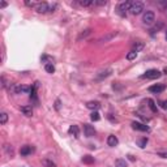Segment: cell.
I'll use <instances>...</instances> for the list:
<instances>
[{
  "label": "cell",
  "instance_id": "277c9868",
  "mask_svg": "<svg viewBox=\"0 0 167 167\" xmlns=\"http://www.w3.org/2000/svg\"><path fill=\"white\" fill-rule=\"evenodd\" d=\"M154 21H156V14H154V12L146 11L144 13V16H142V22H144L145 25H152Z\"/></svg>",
  "mask_w": 167,
  "mask_h": 167
},
{
  "label": "cell",
  "instance_id": "4dcf8cb0",
  "mask_svg": "<svg viewBox=\"0 0 167 167\" xmlns=\"http://www.w3.org/2000/svg\"><path fill=\"white\" fill-rule=\"evenodd\" d=\"M55 109H56L58 111H59V110H60V101H59V99H58V101H56V102H55Z\"/></svg>",
  "mask_w": 167,
  "mask_h": 167
},
{
  "label": "cell",
  "instance_id": "8fae6325",
  "mask_svg": "<svg viewBox=\"0 0 167 167\" xmlns=\"http://www.w3.org/2000/svg\"><path fill=\"white\" fill-rule=\"evenodd\" d=\"M21 112H22L24 115H25V116L30 118L31 115H33V109H31V106H29V105L22 106V107H21Z\"/></svg>",
  "mask_w": 167,
  "mask_h": 167
},
{
  "label": "cell",
  "instance_id": "5b68a950",
  "mask_svg": "<svg viewBox=\"0 0 167 167\" xmlns=\"http://www.w3.org/2000/svg\"><path fill=\"white\" fill-rule=\"evenodd\" d=\"M132 128L136 129V131H141V132H149L150 128L148 125L142 124V123H138V121H133L132 123Z\"/></svg>",
  "mask_w": 167,
  "mask_h": 167
},
{
  "label": "cell",
  "instance_id": "6da1fadb",
  "mask_svg": "<svg viewBox=\"0 0 167 167\" xmlns=\"http://www.w3.org/2000/svg\"><path fill=\"white\" fill-rule=\"evenodd\" d=\"M131 4H132L131 2H123V3H120L116 7V13L120 16V17H125L127 12H128L129 8H131Z\"/></svg>",
  "mask_w": 167,
  "mask_h": 167
},
{
  "label": "cell",
  "instance_id": "7402d4cb",
  "mask_svg": "<svg viewBox=\"0 0 167 167\" xmlns=\"http://www.w3.org/2000/svg\"><path fill=\"white\" fill-rule=\"evenodd\" d=\"M148 103H149L150 110H152L153 112H157V105H156V102H154L153 99H148Z\"/></svg>",
  "mask_w": 167,
  "mask_h": 167
},
{
  "label": "cell",
  "instance_id": "7c38bea8",
  "mask_svg": "<svg viewBox=\"0 0 167 167\" xmlns=\"http://www.w3.org/2000/svg\"><path fill=\"white\" fill-rule=\"evenodd\" d=\"M86 107L89 110H94V111H97L99 107H101V103H99L98 101H90V102H87L86 103Z\"/></svg>",
  "mask_w": 167,
  "mask_h": 167
},
{
  "label": "cell",
  "instance_id": "4316f807",
  "mask_svg": "<svg viewBox=\"0 0 167 167\" xmlns=\"http://www.w3.org/2000/svg\"><path fill=\"white\" fill-rule=\"evenodd\" d=\"M137 58V52L136 51H131V52H128V55H127V59H128V60H133V59H136Z\"/></svg>",
  "mask_w": 167,
  "mask_h": 167
},
{
  "label": "cell",
  "instance_id": "3957f363",
  "mask_svg": "<svg viewBox=\"0 0 167 167\" xmlns=\"http://www.w3.org/2000/svg\"><path fill=\"white\" fill-rule=\"evenodd\" d=\"M161 72L158 69H149V71H146L145 74H142V78H148V80H157V78H159L161 77Z\"/></svg>",
  "mask_w": 167,
  "mask_h": 167
},
{
  "label": "cell",
  "instance_id": "f546056e",
  "mask_svg": "<svg viewBox=\"0 0 167 167\" xmlns=\"http://www.w3.org/2000/svg\"><path fill=\"white\" fill-rule=\"evenodd\" d=\"M159 105H161V107L162 109H167V101H162V102H159Z\"/></svg>",
  "mask_w": 167,
  "mask_h": 167
},
{
  "label": "cell",
  "instance_id": "484cf974",
  "mask_svg": "<svg viewBox=\"0 0 167 167\" xmlns=\"http://www.w3.org/2000/svg\"><path fill=\"white\" fill-rule=\"evenodd\" d=\"M90 33H91V30H90V29H86L85 31H82V33L80 34V37L77 38V41H81L82 38H86V37H87V35H89Z\"/></svg>",
  "mask_w": 167,
  "mask_h": 167
},
{
  "label": "cell",
  "instance_id": "603a6c76",
  "mask_svg": "<svg viewBox=\"0 0 167 167\" xmlns=\"http://www.w3.org/2000/svg\"><path fill=\"white\" fill-rule=\"evenodd\" d=\"M7 121H8V115L5 112H2V114H0V124L4 125Z\"/></svg>",
  "mask_w": 167,
  "mask_h": 167
},
{
  "label": "cell",
  "instance_id": "83f0119b",
  "mask_svg": "<svg viewBox=\"0 0 167 167\" xmlns=\"http://www.w3.org/2000/svg\"><path fill=\"white\" fill-rule=\"evenodd\" d=\"M4 149H5V152H7L8 154H9L11 157H13V154H14V150H13V148H12L11 145H5V146H4Z\"/></svg>",
  "mask_w": 167,
  "mask_h": 167
},
{
  "label": "cell",
  "instance_id": "d4e9b609",
  "mask_svg": "<svg viewBox=\"0 0 167 167\" xmlns=\"http://www.w3.org/2000/svg\"><path fill=\"white\" fill-rule=\"evenodd\" d=\"M90 119H91L93 121H98L99 119H101V116H99V114L97 112V111H93V112L90 114Z\"/></svg>",
  "mask_w": 167,
  "mask_h": 167
},
{
  "label": "cell",
  "instance_id": "ffe728a7",
  "mask_svg": "<svg viewBox=\"0 0 167 167\" xmlns=\"http://www.w3.org/2000/svg\"><path fill=\"white\" fill-rule=\"evenodd\" d=\"M137 144H138V146H140L141 149H144L146 146V144H148V138H146V137L140 138V140H137Z\"/></svg>",
  "mask_w": 167,
  "mask_h": 167
},
{
  "label": "cell",
  "instance_id": "2e32d148",
  "mask_svg": "<svg viewBox=\"0 0 167 167\" xmlns=\"http://www.w3.org/2000/svg\"><path fill=\"white\" fill-rule=\"evenodd\" d=\"M80 5H82V7H90V5H94L95 4V2L94 0H80Z\"/></svg>",
  "mask_w": 167,
  "mask_h": 167
},
{
  "label": "cell",
  "instance_id": "8992f818",
  "mask_svg": "<svg viewBox=\"0 0 167 167\" xmlns=\"http://www.w3.org/2000/svg\"><path fill=\"white\" fill-rule=\"evenodd\" d=\"M35 9H37L38 13H47V12L50 11V5L47 3H38L37 7H35Z\"/></svg>",
  "mask_w": 167,
  "mask_h": 167
},
{
  "label": "cell",
  "instance_id": "f1b7e54d",
  "mask_svg": "<svg viewBox=\"0 0 167 167\" xmlns=\"http://www.w3.org/2000/svg\"><path fill=\"white\" fill-rule=\"evenodd\" d=\"M158 157H161V158H167V152H161V153H158Z\"/></svg>",
  "mask_w": 167,
  "mask_h": 167
},
{
  "label": "cell",
  "instance_id": "ba28073f",
  "mask_svg": "<svg viewBox=\"0 0 167 167\" xmlns=\"http://www.w3.org/2000/svg\"><path fill=\"white\" fill-rule=\"evenodd\" d=\"M84 132H85L86 137H93L95 134V129H94V127H91L90 124H85L84 125Z\"/></svg>",
  "mask_w": 167,
  "mask_h": 167
},
{
  "label": "cell",
  "instance_id": "9c48e42d",
  "mask_svg": "<svg viewBox=\"0 0 167 167\" xmlns=\"http://www.w3.org/2000/svg\"><path fill=\"white\" fill-rule=\"evenodd\" d=\"M119 144V140L116 136H114V134H110L109 137H107V145L111 146V148H114V146H116Z\"/></svg>",
  "mask_w": 167,
  "mask_h": 167
},
{
  "label": "cell",
  "instance_id": "30bf717a",
  "mask_svg": "<svg viewBox=\"0 0 167 167\" xmlns=\"http://www.w3.org/2000/svg\"><path fill=\"white\" fill-rule=\"evenodd\" d=\"M116 35H118V31H110V33H107L105 37H102L101 39H99V42H109L112 38L116 37Z\"/></svg>",
  "mask_w": 167,
  "mask_h": 167
},
{
  "label": "cell",
  "instance_id": "d6a6232c",
  "mask_svg": "<svg viewBox=\"0 0 167 167\" xmlns=\"http://www.w3.org/2000/svg\"><path fill=\"white\" fill-rule=\"evenodd\" d=\"M0 7H2V8H4V7H7V3H5V2H3L2 4H0Z\"/></svg>",
  "mask_w": 167,
  "mask_h": 167
},
{
  "label": "cell",
  "instance_id": "ac0fdd59",
  "mask_svg": "<svg viewBox=\"0 0 167 167\" xmlns=\"http://www.w3.org/2000/svg\"><path fill=\"white\" fill-rule=\"evenodd\" d=\"M142 49H144V43H142V42H136L133 45V51H136V52L141 51Z\"/></svg>",
  "mask_w": 167,
  "mask_h": 167
},
{
  "label": "cell",
  "instance_id": "e575fe53",
  "mask_svg": "<svg viewBox=\"0 0 167 167\" xmlns=\"http://www.w3.org/2000/svg\"><path fill=\"white\" fill-rule=\"evenodd\" d=\"M166 39H167V31H166Z\"/></svg>",
  "mask_w": 167,
  "mask_h": 167
},
{
  "label": "cell",
  "instance_id": "e0dca14e",
  "mask_svg": "<svg viewBox=\"0 0 167 167\" xmlns=\"http://www.w3.org/2000/svg\"><path fill=\"white\" fill-rule=\"evenodd\" d=\"M45 69H46L47 73H54L55 72V67H54L52 63H47V64L45 65Z\"/></svg>",
  "mask_w": 167,
  "mask_h": 167
},
{
  "label": "cell",
  "instance_id": "52a82bcc",
  "mask_svg": "<svg viewBox=\"0 0 167 167\" xmlns=\"http://www.w3.org/2000/svg\"><path fill=\"white\" fill-rule=\"evenodd\" d=\"M165 89H166V86L163 85V84H156V85H153V86L149 87V91H152V93H154V94H159Z\"/></svg>",
  "mask_w": 167,
  "mask_h": 167
},
{
  "label": "cell",
  "instance_id": "4fadbf2b",
  "mask_svg": "<svg viewBox=\"0 0 167 167\" xmlns=\"http://www.w3.org/2000/svg\"><path fill=\"white\" fill-rule=\"evenodd\" d=\"M33 152V148H31L30 145H25V146H21V149H20V154L21 156H29Z\"/></svg>",
  "mask_w": 167,
  "mask_h": 167
},
{
  "label": "cell",
  "instance_id": "7a4b0ae2",
  "mask_svg": "<svg viewBox=\"0 0 167 167\" xmlns=\"http://www.w3.org/2000/svg\"><path fill=\"white\" fill-rule=\"evenodd\" d=\"M142 11H144V4H142L141 2H133L132 4H131L129 12L133 16H137V14L142 13Z\"/></svg>",
  "mask_w": 167,
  "mask_h": 167
},
{
  "label": "cell",
  "instance_id": "836d02e7",
  "mask_svg": "<svg viewBox=\"0 0 167 167\" xmlns=\"http://www.w3.org/2000/svg\"><path fill=\"white\" fill-rule=\"evenodd\" d=\"M165 9H166V12H167V3H166V7H165Z\"/></svg>",
  "mask_w": 167,
  "mask_h": 167
},
{
  "label": "cell",
  "instance_id": "1f68e13d",
  "mask_svg": "<svg viewBox=\"0 0 167 167\" xmlns=\"http://www.w3.org/2000/svg\"><path fill=\"white\" fill-rule=\"evenodd\" d=\"M25 4H26V5H29V7H34L37 3H35V2H26Z\"/></svg>",
  "mask_w": 167,
  "mask_h": 167
},
{
  "label": "cell",
  "instance_id": "44dd1931",
  "mask_svg": "<svg viewBox=\"0 0 167 167\" xmlns=\"http://www.w3.org/2000/svg\"><path fill=\"white\" fill-rule=\"evenodd\" d=\"M42 165L45 166V167H56V165H55L52 161H50V159H43L42 161Z\"/></svg>",
  "mask_w": 167,
  "mask_h": 167
},
{
  "label": "cell",
  "instance_id": "5bb4252c",
  "mask_svg": "<svg viewBox=\"0 0 167 167\" xmlns=\"http://www.w3.org/2000/svg\"><path fill=\"white\" fill-rule=\"evenodd\" d=\"M111 73H112V69H106V71H102V72H99V73H98L97 78H98V80H102V78L109 77Z\"/></svg>",
  "mask_w": 167,
  "mask_h": 167
},
{
  "label": "cell",
  "instance_id": "cb8c5ba5",
  "mask_svg": "<svg viewBox=\"0 0 167 167\" xmlns=\"http://www.w3.org/2000/svg\"><path fill=\"white\" fill-rule=\"evenodd\" d=\"M115 167H127L125 159H116V162H115Z\"/></svg>",
  "mask_w": 167,
  "mask_h": 167
},
{
  "label": "cell",
  "instance_id": "d6986e66",
  "mask_svg": "<svg viewBox=\"0 0 167 167\" xmlns=\"http://www.w3.org/2000/svg\"><path fill=\"white\" fill-rule=\"evenodd\" d=\"M82 162H84V163H86V165H91V163H94V158L91 156H85L82 158Z\"/></svg>",
  "mask_w": 167,
  "mask_h": 167
},
{
  "label": "cell",
  "instance_id": "9a60e30c",
  "mask_svg": "<svg viewBox=\"0 0 167 167\" xmlns=\"http://www.w3.org/2000/svg\"><path fill=\"white\" fill-rule=\"evenodd\" d=\"M69 133L73 134V136L76 137V138H78V137H80V128H78L77 125H72L69 128Z\"/></svg>",
  "mask_w": 167,
  "mask_h": 167
}]
</instances>
